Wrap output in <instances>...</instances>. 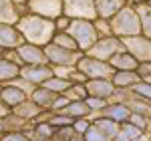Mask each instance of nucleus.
<instances>
[{
    "instance_id": "f257e3e1",
    "label": "nucleus",
    "mask_w": 151,
    "mask_h": 141,
    "mask_svg": "<svg viewBox=\"0 0 151 141\" xmlns=\"http://www.w3.org/2000/svg\"><path fill=\"white\" fill-rule=\"evenodd\" d=\"M16 30L22 35L24 42H30L36 47H47L48 42L52 40L55 36V22H50L47 18H40L36 14H22L18 20H16Z\"/></svg>"
},
{
    "instance_id": "f03ea898",
    "label": "nucleus",
    "mask_w": 151,
    "mask_h": 141,
    "mask_svg": "<svg viewBox=\"0 0 151 141\" xmlns=\"http://www.w3.org/2000/svg\"><path fill=\"white\" fill-rule=\"evenodd\" d=\"M111 26V35L117 38H133V36H141V22L139 14H137V6H123L115 16L109 20Z\"/></svg>"
},
{
    "instance_id": "7ed1b4c3",
    "label": "nucleus",
    "mask_w": 151,
    "mask_h": 141,
    "mask_svg": "<svg viewBox=\"0 0 151 141\" xmlns=\"http://www.w3.org/2000/svg\"><path fill=\"white\" fill-rule=\"evenodd\" d=\"M67 32L73 36V40L77 42V47L83 55H87L91 47L101 38L95 28V20H70Z\"/></svg>"
},
{
    "instance_id": "20e7f679",
    "label": "nucleus",
    "mask_w": 151,
    "mask_h": 141,
    "mask_svg": "<svg viewBox=\"0 0 151 141\" xmlns=\"http://www.w3.org/2000/svg\"><path fill=\"white\" fill-rule=\"evenodd\" d=\"M119 50H123L121 38H117V36H113V35L111 36H101L93 47H91V50L87 53V57H93V59H97V60L109 63Z\"/></svg>"
},
{
    "instance_id": "39448f33",
    "label": "nucleus",
    "mask_w": 151,
    "mask_h": 141,
    "mask_svg": "<svg viewBox=\"0 0 151 141\" xmlns=\"http://www.w3.org/2000/svg\"><path fill=\"white\" fill-rule=\"evenodd\" d=\"M42 50H45V57H47V65H50L52 69L55 67L75 69L79 59L83 57V53H69V50H63V48L55 47L52 42H48L47 47H42Z\"/></svg>"
},
{
    "instance_id": "423d86ee",
    "label": "nucleus",
    "mask_w": 151,
    "mask_h": 141,
    "mask_svg": "<svg viewBox=\"0 0 151 141\" xmlns=\"http://www.w3.org/2000/svg\"><path fill=\"white\" fill-rule=\"evenodd\" d=\"M75 69L81 70L87 79H111V75L115 73V70L111 69L109 63L97 60V59H93V57H87V55H83L81 59H79V63H77Z\"/></svg>"
},
{
    "instance_id": "0eeeda50",
    "label": "nucleus",
    "mask_w": 151,
    "mask_h": 141,
    "mask_svg": "<svg viewBox=\"0 0 151 141\" xmlns=\"http://www.w3.org/2000/svg\"><path fill=\"white\" fill-rule=\"evenodd\" d=\"M55 75V69L50 65H35V67H20V79L26 81L32 89L42 87L45 83Z\"/></svg>"
},
{
    "instance_id": "6e6552de",
    "label": "nucleus",
    "mask_w": 151,
    "mask_h": 141,
    "mask_svg": "<svg viewBox=\"0 0 151 141\" xmlns=\"http://www.w3.org/2000/svg\"><path fill=\"white\" fill-rule=\"evenodd\" d=\"M63 16L70 20H97L93 2H63Z\"/></svg>"
},
{
    "instance_id": "1a4fd4ad",
    "label": "nucleus",
    "mask_w": 151,
    "mask_h": 141,
    "mask_svg": "<svg viewBox=\"0 0 151 141\" xmlns=\"http://www.w3.org/2000/svg\"><path fill=\"white\" fill-rule=\"evenodd\" d=\"M16 57L18 63L22 67H35V65H47V57H45V50L36 45L30 42H22L20 47L16 48Z\"/></svg>"
},
{
    "instance_id": "9d476101",
    "label": "nucleus",
    "mask_w": 151,
    "mask_h": 141,
    "mask_svg": "<svg viewBox=\"0 0 151 141\" xmlns=\"http://www.w3.org/2000/svg\"><path fill=\"white\" fill-rule=\"evenodd\" d=\"M26 8H28V14H36L40 18H47L50 22H55L57 18L63 16V2H26Z\"/></svg>"
},
{
    "instance_id": "9b49d317",
    "label": "nucleus",
    "mask_w": 151,
    "mask_h": 141,
    "mask_svg": "<svg viewBox=\"0 0 151 141\" xmlns=\"http://www.w3.org/2000/svg\"><path fill=\"white\" fill-rule=\"evenodd\" d=\"M121 42H123V48L129 55H133L139 63L141 60L143 63L151 60V40L143 38V36H133V38H123Z\"/></svg>"
},
{
    "instance_id": "f8f14e48",
    "label": "nucleus",
    "mask_w": 151,
    "mask_h": 141,
    "mask_svg": "<svg viewBox=\"0 0 151 141\" xmlns=\"http://www.w3.org/2000/svg\"><path fill=\"white\" fill-rule=\"evenodd\" d=\"M24 101H28V93L16 87V85H0V103L14 111L18 105H22Z\"/></svg>"
},
{
    "instance_id": "ddd939ff",
    "label": "nucleus",
    "mask_w": 151,
    "mask_h": 141,
    "mask_svg": "<svg viewBox=\"0 0 151 141\" xmlns=\"http://www.w3.org/2000/svg\"><path fill=\"white\" fill-rule=\"evenodd\" d=\"M85 89H87L89 97H99L105 101H111V97L117 93L111 79H89L85 83Z\"/></svg>"
},
{
    "instance_id": "4468645a",
    "label": "nucleus",
    "mask_w": 151,
    "mask_h": 141,
    "mask_svg": "<svg viewBox=\"0 0 151 141\" xmlns=\"http://www.w3.org/2000/svg\"><path fill=\"white\" fill-rule=\"evenodd\" d=\"M101 117L109 119V121H113L117 125H125V123H129L131 109H129L127 103H123V101H113V103H109V105L101 111Z\"/></svg>"
},
{
    "instance_id": "2eb2a0df",
    "label": "nucleus",
    "mask_w": 151,
    "mask_h": 141,
    "mask_svg": "<svg viewBox=\"0 0 151 141\" xmlns=\"http://www.w3.org/2000/svg\"><path fill=\"white\" fill-rule=\"evenodd\" d=\"M24 42L22 35L14 24H0V50L2 48H18Z\"/></svg>"
},
{
    "instance_id": "dca6fc26",
    "label": "nucleus",
    "mask_w": 151,
    "mask_h": 141,
    "mask_svg": "<svg viewBox=\"0 0 151 141\" xmlns=\"http://www.w3.org/2000/svg\"><path fill=\"white\" fill-rule=\"evenodd\" d=\"M109 65H111V69L113 70H129V73H137L139 69V60L135 59L133 55H129L127 50L123 48V50H119L113 59L109 60Z\"/></svg>"
},
{
    "instance_id": "f3484780",
    "label": "nucleus",
    "mask_w": 151,
    "mask_h": 141,
    "mask_svg": "<svg viewBox=\"0 0 151 141\" xmlns=\"http://www.w3.org/2000/svg\"><path fill=\"white\" fill-rule=\"evenodd\" d=\"M58 95L50 93V91H47L45 87H36V89H32L30 91V103H35L40 111H52V105H55V101H57Z\"/></svg>"
},
{
    "instance_id": "a211bd4d",
    "label": "nucleus",
    "mask_w": 151,
    "mask_h": 141,
    "mask_svg": "<svg viewBox=\"0 0 151 141\" xmlns=\"http://www.w3.org/2000/svg\"><path fill=\"white\" fill-rule=\"evenodd\" d=\"M26 10V4H16V2H0V24H16L20 18V12Z\"/></svg>"
},
{
    "instance_id": "6ab92c4d",
    "label": "nucleus",
    "mask_w": 151,
    "mask_h": 141,
    "mask_svg": "<svg viewBox=\"0 0 151 141\" xmlns=\"http://www.w3.org/2000/svg\"><path fill=\"white\" fill-rule=\"evenodd\" d=\"M139 75L137 73H129V70H115L111 75V83L117 91H129L131 87H135L139 83Z\"/></svg>"
},
{
    "instance_id": "aec40b11",
    "label": "nucleus",
    "mask_w": 151,
    "mask_h": 141,
    "mask_svg": "<svg viewBox=\"0 0 151 141\" xmlns=\"http://www.w3.org/2000/svg\"><path fill=\"white\" fill-rule=\"evenodd\" d=\"M20 67L16 60L8 59L4 55H0V83H12L14 79L20 77Z\"/></svg>"
},
{
    "instance_id": "412c9836",
    "label": "nucleus",
    "mask_w": 151,
    "mask_h": 141,
    "mask_svg": "<svg viewBox=\"0 0 151 141\" xmlns=\"http://www.w3.org/2000/svg\"><path fill=\"white\" fill-rule=\"evenodd\" d=\"M93 4H95V14H97V20H111L117 12L125 6L123 2H107V0L93 2Z\"/></svg>"
},
{
    "instance_id": "4be33fe9",
    "label": "nucleus",
    "mask_w": 151,
    "mask_h": 141,
    "mask_svg": "<svg viewBox=\"0 0 151 141\" xmlns=\"http://www.w3.org/2000/svg\"><path fill=\"white\" fill-rule=\"evenodd\" d=\"M63 115H67L70 121H77V119H89L91 111L85 105V101H70L69 105L63 109Z\"/></svg>"
},
{
    "instance_id": "5701e85b",
    "label": "nucleus",
    "mask_w": 151,
    "mask_h": 141,
    "mask_svg": "<svg viewBox=\"0 0 151 141\" xmlns=\"http://www.w3.org/2000/svg\"><path fill=\"white\" fill-rule=\"evenodd\" d=\"M70 85H73V83H70L69 79L52 75V77H50V79H48L42 87H45L47 91H50V93H55V95H67V91L70 89Z\"/></svg>"
},
{
    "instance_id": "b1692460",
    "label": "nucleus",
    "mask_w": 151,
    "mask_h": 141,
    "mask_svg": "<svg viewBox=\"0 0 151 141\" xmlns=\"http://www.w3.org/2000/svg\"><path fill=\"white\" fill-rule=\"evenodd\" d=\"M50 42H52L55 47L63 48V50H69V53H81L79 47H77V42L73 40V36H70L69 32H55V36H52Z\"/></svg>"
},
{
    "instance_id": "393cba45",
    "label": "nucleus",
    "mask_w": 151,
    "mask_h": 141,
    "mask_svg": "<svg viewBox=\"0 0 151 141\" xmlns=\"http://www.w3.org/2000/svg\"><path fill=\"white\" fill-rule=\"evenodd\" d=\"M91 123H93V125H95L99 131H103V133H105V135H107L111 141H115L117 133H119V125H117V123H113V121H109V119L101 117V115H99V117H95Z\"/></svg>"
},
{
    "instance_id": "a878e982",
    "label": "nucleus",
    "mask_w": 151,
    "mask_h": 141,
    "mask_svg": "<svg viewBox=\"0 0 151 141\" xmlns=\"http://www.w3.org/2000/svg\"><path fill=\"white\" fill-rule=\"evenodd\" d=\"M16 117H20V119H24V121H28L30 123V119H36L42 111L38 109V107L35 105V103H30V101H24L22 105H18L14 111H12Z\"/></svg>"
},
{
    "instance_id": "bb28decb",
    "label": "nucleus",
    "mask_w": 151,
    "mask_h": 141,
    "mask_svg": "<svg viewBox=\"0 0 151 141\" xmlns=\"http://www.w3.org/2000/svg\"><path fill=\"white\" fill-rule=\"evenodd\" d=\"M141 137H143V131L131 123H125V125H119V133H117L115 141H139Z\"/></svg>"
},
{
    "instance_id": "cd10ccee",
    "label": "nucleus",
    "mask_w": 151,
    "mask_h": 141,
    "mask_svg": "<svg viewBox=\"0 0 151 141\" xmlns=\"http://www.w3.org/2000/svg\"><path fill=\"white\" fill-rule=\"evenodd\" d=\"M137 14H139V22H141V36L147 38V40H151V6L147 4V6L141 12H137Z\"/></svg>"
},
{
    "instance_id": "c85d7f7f",
    "label": "nucleus",
    "mask_w": 151,
    "mask_h": 141,
    "mask_svg": "<svg viewBox=\"0 0 151 141\" xmlns=\"http://www.w3.org/2000/svg\"><path fill=\"white\" fill-rule=\"evenodd\" d=\"M129 91L133 93V97H137V99H145V101H149V103H151V83L139 81L135 87H131Z\"/></svg>"
},
{
    "instance_id": "c756f323",
    "label": "nucleus",
    "mask_w": 151,
    "mask_h": 141,
    "mask_svg": "<svg viewBox=\"0 0 151 141\" xmlns=\"http://www.w3.org/2000/svg\"><path fill=\"white\" fill-rule=\"evenodd\" d=\"M67 97H69L70 101H85L89 97V93H87V89H85L83 83H73L70 89L67 91Z\"/></svg>"
},
{
    "instance_id": "7c9ffc66",
    "label": "nucleus",
    "mask_w": 151,
    "mask_h": 141,
    "mask_svg": "<svg viewBox=\"0 0 151 141\" xmlns=\"http://www.w3.org/2000/svg\"><path fill=\"white\" fill-rule=\"evenodd\" d=\"M83 139H85V141H111V139H109V137H107V135L103 133V131H99V129H97L93 123L89 125V129L85 131Z\"/></svg>"
},
{
    "instance_id": "2f4dec72",
    "label": "nucleus",
    "mask_w": 151,
    "mask_h": 141,
    "mask_svg": "<svg viewBox=\"0 0 151 141\" xmlns=\"http://www.w3.org/2000/svg\"><path fill=\"white\" fill-rule=\"evenodd\" d=\"M85 105L89 107V111H91V113H93V111H99V113H101L105 107L109 105V101L99 99V97H87V99H85Z\"/></svg>"
},
{
    "instance_id": "473e14b6",
    "label": "nucleus",
    "mask_w": 151,
    "mask_h": 141,
    "mask_svg": "<svg viewBox=\"0 0 151 141\" xmlns=\"http://www.w3.org/2000/svg\"><path fill=\"white\" fill-rule=\"evenodd\" d=\"M89 125H91V121L89 119H77V121H73V133L75 135H85V131L89 129Z\"/></svg>"
},
{
    "instance_id": "72a5a7b5",
    "label": "nucleus",
    "mask_w": 151,
    "mask_h": 141,
    "mask_svg": "<svg viewBox=\"0 0 151 141\" xmlns=\"http://www.w3.org/2000/svg\"><path fill=\"white\" fill-rule=\"evenodd\" d=\"M0 141H30L28 133H2Z\"/></svg>"
},
{
    "instance_id": "f704fd0d",
    "label": "nucleus",
    "mask_w": 151,
    "mask_h": 141,
    "mask_svg": "<svg viewBox=\"0 0 151 141\" xmlns=\"http://www.w3.org/2000/svg\"><path fill=\"white\" fill-rule=\"evenodd\" d=\"M10 113H12V111L8 109V107H4L2 103H0V119H2V117H6V115H10Z\"/></svg>"
},
{
    "instance_id": "c9c22d12",
    "label": "nucleus",
    "mask_w": 151,
    "mask_h": 141,
    "mask_svg": "<svg viewBox=\"0 0 151 141\" xmlns=\"http://www.w3.org/2000/svg\"><path fill=\"white\" fill-rule=\"evenodd\" d=\"M69 141H85V139H83V135H75V133H73L69 137Z\"/></svg>"
}]
</instances>
